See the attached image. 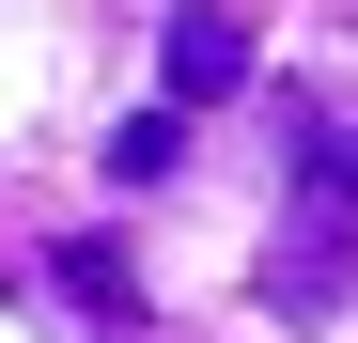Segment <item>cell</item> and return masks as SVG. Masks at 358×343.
I'll list each match as a JSON object with an SVG mask.
<instances>
[{"mask_svg":"<svg viewBox=\"0 0 358 343\" xmlns=\"http://www.w3.org/2000/svg\"><path fill=\"white\" fill-rule=\"evenodd\" d=\"M280 125H296V188H312V218H296V234H358V109L280 94Z\"/></svg>","mask_w":358,"mask_h":343,"instance_id":"cell-1","label":"cell"},{"mask_svg":"<svg viewBox=\"0 0 358 343\" xmlns=\"http://www.w3.org/2000/svg\"><path fill=\"white\" fill-rule=\"evenodd\" d=\"M171 156H187V109H171V94H156V109H141V125H125V141H109V172H125V188H141V172H171Z\"/></svg>","mask_w":358,"mask_h":343,"instance_id":"cell-3","label":"cell"},{"mask_svg":"<svg viewBox=\"0 0 358 343\" xmlns=\"http://www.w3.org/2000/svg\"><path fill=\"white\" fill-rule=\"evenodd\" d=\"M234 78H250V31H234L218 0H187V16H171V109H218Z\"/></svg>","mask_w":358,"mask_h":343,"instance_id":"cell-2","label":"cell"}]
</instances>
